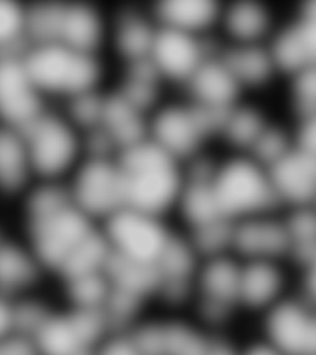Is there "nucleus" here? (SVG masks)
Wrapping results in <instances>:
<instances>
[{
    "instance_id": "nucleus-1",
    "label": "nucleus",
    "mask_w": 316,
    "mask_h": 355,
    "mask_svg": "<svg viewBox=\"0 0 316 355\" xmlns=\"http://www.w3.org/2000/svg\"><path fill=\"white\" fill-rule=\"evenodd\" d=\"M125 206L172 220L184 183V164L147 136L117 155Z\"/></svg>"
},
{
    "instance_id": "nucleus-2",
    "label": "nucleus",
    "mask_w": 316,
    "mask_h": 355,
    "mask_svg": "<svg viewBox=\"0 0 316 355\" xmlns=\"http://www.w3.org/2000/svg\"><path fill=\"white\" fill-rule=\"evenodd\" d=\"M22 58L33 84L50 105H61L106 87L104 55L44 44L28 46Z\"/></svg>"
},
{
    "instance_id": "nucleus-3",
    "label": "nucleus",
    "mask_w": 316,
    "mask_h": 355,
    "mask_svg": "<svg viewBox=\"0 0 316 355\" xmlns=\"http://www.w3.org/2000/svg\"><path fill=\"white\" fill-rule=\"evenodd\" d=\"M240 269L241 261L233 253L200 261L187 312L213 336L247 328L240 311Z\"/></svg>"
},
{
    "instance_id": "nucleus-4",
    "label": "nucleus",
    "mask_w": 316,
    "mask_h": 355,
    "mask_svg": "<svg viewBox=\"0 0 316 355\" xmlns=\"http://www.w3.org/2000/svg\"><path fill=\"white\" fill-rule=\"evenodd\" d=\"M38 180L67 182L85 155L84 135L56 105L20 131Z\"/></svg>"
},
{
    "instance_id": "nucleus-5",
    "label": "nucleus",
    "mask_w": 316,
    "mask_h": 355,
    "mask_svg": "<svg viewBox=\"0 0 316 355\" xmlns=\"http://www.w3.org/2000/svg\"><path fill=\"white\" fill-rule=\"evenodd\" d=\"M213 187L222 215L230 221L282 210L268 168L244 153L217 161Z\"/></svg>"
},
{
    "instance_id": "nucleus-6",
    "label": "nucleus",
    "mask_w": 316,
    "mask_h": 355,
    "mask_svg": "<svg viewBox=\"0 0 316 355\" xmlns=\"http://www.w3.org/2000/svg\"><path fill=\"white\" fill-rule=\"evenodd\" d=\"M224 115L204 110L185 98L162 101L150 115L147 136L185 164L206 153V144L217 139Z\"/></svg>"
},
{
    "instance_id": "nucleus-7",
    "label": "nucleus",
    "mask_w": 316,
    "mask_h": 355,
    "mask_svg": "<svg viewBox=\"0 0 316 355\" xmlns=\"http://www.w3.org/2000/svg\"><path fill=\"white\" fill-rule=\"evenodd\" d=\"M14 225L46 266L52 282L67 258L100 226L73 200L42 215L14 220Z\"/></svg>"
},
{
    "instance_id": "nucleus-8",
    "label": "nucleus",
    "mask_w": 316,
    "mask_h": 355,
    "mask_svg": "<svg viewBox=\"0 0 316 355\" xmlns=\"http://www.w3.org/2000/svg\"><path fill=\"white\" fill-rule=\"evenodd\" d=\"M111 254L156 266L176 232L172 220L122 207L100 223Z\"/></svg>"
},
{
    "instance_id": "nucleus-9",
    "label": "nucleus",
    "mask_w": 316,
    "mask_h": 355,
    "mask_svg": "<svg viewBox=\"0 0 316 355\" xmlns=\"http://www.w3.org/2000/svg\"><path fill=\"white\" fill-rule=\"evenodd\" d=\"M74 205L97 223L125 207V182L117 155H84L67 179Z\"/></svg>"
},
{
    "instance_id": "nucleus-10",
    "label": "nucleus",
    "mask_w": 316,
    "mask_h": 355,
    "mask_svg": "<svg viewBox=\"0 0 316 355\" xmlns=\"http://www.w3.org/2000/svg\"><path fill=\"white\" fill-rule=\"evenodd\" d=\"M110 329L104 311L79 310L60 301L30 339L38 355H89Z\"/></svg>"
},
{
    "instance_id": "nucleus-11",
    "label": "nucleus",
    "mask_w": 316,
    "mask_h": 355,
    "mask_svg": "<svg viewBox=\"0 0 316 355\" xmlns=\"http://www.w3.org/2000/svg\"><path fill=\"white\" fill-rule=\"evenodd\" d=\"M298 288V270L290 261H241L239 304L244 326L252 327Z\"/></svg>"
},
{
    "instance_id": "nucleus-12",
    "label": "nucleus",
    "mask_w": 316,
    "mask_h": 355,
    "mask_svg": "<svg viewBox=\"0 0 316 355\" xmlns=\"http://www.w3.org/2000/svg\"><path fill=\"white\" fill-rule=\"evenodd\" d=\"M252 327L287 355H316V304L299 288Z\"/></svg>"
},
{
    "instance_id": "nucleus-13",
    "label": "nucleus",
    "mask_w": 316,
    "mask_h": 355,
    "mask_svg": "<svg viewBox=\"0 0 316 355\" xmlns=\"http://www.w3.org/2000/svg\"><path fill=\"white\" fill-rule=\"evenodd\" d=\"M217 46L210 37L158 25L149 60L165 84L183 88Z\"/></svg>"
},
{
    "instance_id": "nucleus-14",
    "label": "nucleus",
    "mask_w": 316,
    "mask_h": 355,
    "mask_svg": "<svg viewBox=\"0 0 316 355\" xmlns=\"http://www.w3.org/2000/svg\"><path fill=\"white\" fill-rule=\"evenodd\" d=\"M22 53L0 55V128L17 131L50 106L30 78Z\"/></svg>"
},
{
    "instance_id": "nucleus-15",
    "label": "nucleus",
    "mask_w": 316,
    "mask_h": 355,
    "mask_svg": "<svg viewBox=\"0 0 316 355\" xmlns=\"http://www.w3.org/2000/svg\"><path fill=\"white\" fill-rule=\"evenodd\" d=\"M231 253L240 261H290V243L283 210L233 222Z\"/></svg>"
},
{
    "instance_id": "nucleus-16",
    "label": "nucleus",
    "mask_w": 316,
    "mask_h": 355,
    "mask_svg": "<svg viewBox=\"0 0 316 355\" xmlns=\"http://www.w3.org/2000/svg\"><path fill=\"white\" fill-rule=\"evenodd\" d=\"M52 286L50 272L15 227L0 242V294L17 301Z\"/></svg>"
},
{
    "instance_id": "nucleus-17",
    "label": "nucleus",
    "mask_w": 316,
    "mask_h": 355,
    "mask_svg": "<svg viewBox=\"0 0 316 355\" xmlns=\"http://www.w3.org/2000/svg\"><path fill=\"white\" fill-rule=\"evenodd\" d=\"M268 47L282 76L316 64V0L301 4L288 22L278 25Z\"/></svg>"
},
{
    "instance_id": "nucleus-18",
    "label": "nucleus",
    "mask_w": 316,
    "mask_h": 355,
    "mask_svg": "<svg viewBox=\"0 0 316 355\" xmlns=\"http://www.w3.org/2000/svg\"><path fill=\"white\" fill-rule=\"evenodd\" d=\"M158 24L151 12L135 6H120L109 14L108 44L124 64L149 60Z\"/></svg>"
},
{
    "instance_id": "nucleus-19",
    "label": "nucleus",
    "mask_w": 316,
    "mask_h": 355,
    "mask_svg": "<svg viewBox=\"0 0 316 355\" xmlns=\"http://www.w3.org/2000/svg\"><path fill=\"white\" fill-rule=\"evenodd\" d=\"M184 98L204 110L224 115L242 99L244 90L219 53V44L183 87Z\"/></svg>"
},
{
    "instance_id": "nucleus-20",
    "label": "nucleus",
    "mask_w": 316,
    "mask_h": 355,
    "mask_svg": "<svg viewBox=\"0 0 316 355\" xmlns=\"http://www.w3.org/2000/svg\"><path fill=\"white\" fill-rule=\"evenodd\" d=\"M109 14L84 1H62L57 42L74 50L104 55Z\"/></svg>"
},
{
    "instance_id": "nucleus-21",
    "label": "nucleus",
    "mask_w": 316,
    "mask_h": 355,
    "mask_svg": "<svg viewBox=\"0 0 316 355\" xmlns=\"http://www.w3.org/2000/svg\"><path fill=\"white\" fill-rule=\"evenodd\" d=\"M268 172L282 210L315 204L316 158L294 146Z\"/></svg>"
},
{
    "instance_id": "nucleus-22",
    "label": "nucleus",
    "mask_w": 316,
    "mask_h": 355,
    "mask_svg": "<svg viewBox=\"0 0 316 355\" xmlns=\"http://www.w3.org/2000/svg\"><path fill=\"white\" fill-rule=\"evenodd\" d=\"M219 28L225 37L222 44H268L277 25L272 11L265 4L240 0L222 6Z\"/></svg>"
},
{
    "instance_id": "nucleus-23",
    "label": "nucleus",
    "mask_w": 316,
    "mask_h": 355,
    "mask_svg": "<svg viewBox=\"0 0 316 355\" xmlns=\"http://www.w3.org/2000/svg\"><path fill=\"white\" fill-rule=\"evenodd\" d=\"M36 180L22 132L0 128V201L17 205Z\"/></svg>"
},
{
    "instance_id": "nucleus-24",
    "label": "nucleus",
    "mask_w": 316,
    "mask_h": 355,
    "mask_svg": "<svg viewBox=\"0 0 316 355\" xmlns=\"http://www.w3.org/2000/svg\"><path fill=\"white\" fill-rule=\"evenodd\" d=\"M219 53L244 93L266 88L281 74L268 44H222Z\"/></svg>"
},
{
    "instance_id": "nucleus-25",
    "label": "nucleus",
    "mask_w": 316,
    "mask_h": 355,
    "mask_svg": "<svg viewBox=\"0 0 316 355\" xmlns=\"http://www.w3.org/2000/svg\"><path fill=\"white\" fill-rule=\"evenodd\" d=\"M222 6L211 0H162L151 8L158 25L210 37L219 28Z\"/></svg>"
},
{
    "instance_id": "nucleus-26",
    "label": "nucleus",
    "mask_w": 316,
    "mask_h": 355,
    "mask_svg": "<svg viewBox=\"0 0 316 355\" xmlns=\"http://www.w3.org/2000/svg\"><path fill=\"white\" fill-rule=\"evenodd\" d=\"M149 119L147 114L131 105L114 89L106 88L98 128L109 139L117 155L147 137Z\"/></svg>"
},
{
    "instance_id": "nucleus-27",
    "label": "nucleus",
    "mask_w": 316,
    "mask_h": 355,
    "mask_svg": "<svg viewBox=\"0 0 316 355\" xmlns=\"http://www.w3.org/2000/svg\"><path fill=\"white\" fill-rule=\"evenodd\" d=\"M271 121L258 106L241 100L225 112L217 139L228 144L231 153L246 155Z\"/></svg>"
},
{
    "instance_id": "nucleus-28",
    "label": "nucleus",
    "mask_w": 316,
    "mask_h": 355,
    "mask_svg": "<svg viewBox=\"0 0 316 355\" xmlns=\"http://www.w3.org/2000/svg\"><path fill=\"white\" fill-rule=\"evenodd\" d=\"M290 243V263L297 270L306 266L316 253V206L283 210Z\"/></svg>"
},
{
    "instance_id": "nucleus-29",
    "label": "nucleus",
    "mask_w": 316,
    "mask_h": 355,
    "mask_svg": "<svg viewBox=\"0 0 316 355\" xmlns=\"http://www.w3.org/2000/svg\"><path fill=\"white\" fill-rule=\"evenodd\" d=\"M26 47V4L0 0V55L22 53Z\"/></svg>"
},
{
    "instance_id": "nucleus-30",
    "label": "nucleus",
    "mask_w": 316,
    "mask_h": 355,
    "mask_svg": "<svg viewBox=\"0 0 316 355\" xmlns=\"http://www.w3.org/2000/svg\"><path fill=\"white\" fill-rule=\"evenodd\" d=\"M293 148L294 139L292 128H284L281 123L271 121L246 155L261 163L262 166L271 168Z\"/></svg>"
},
{
    "instance_id": "nucleus-31",
    "label": "nucleus",
    "mask_w": 316,
    "mask_h": 355,
    "mask_svg": "<svg viewBox=\"0 0 316 355\" xmlns=\"http://www.w3.org/2000/svg\"><path fill=\"white\" fill-rule=\"evenodd\" d=\"M288 100L295 120L316 114V64L288 76Z\"/></svg>"
},
{
    "instance_id": "nucleus-32",
    "label": "nucleus",
    "mask_w": 316,
    "mask_h": 355,
    "mask_svg": "<svg viewBox=\"0 0 316 355\" xmlns=\"http://www.w3.org/2000/svg\"><path fill=\"white\" fill-rule=\"evenodd\" d=\"M89 355H144L128 328H113Z\"/></svg>"
},
{
    "instance_id": "nucleus-33",
    "label": "nucleus",
    "mask_w": 316,
    "mask_h": 355,
    "mask_svg": "<svg viewBox=\"0 0 316 355\" xmlns=\"http://www.w3.org/2000/svg\"><path fill=\"white\" fill-rule=\"evenodd\" d=\"M239 355H287L256 328H244L239 336Z\"/></svg>"
},
{
    "instance_id": "nucleus-34",
    "label": "nucleus",
    "mask_w": 316,
    "mask_h": 355,
    "mask_svg": "<svg viewBox=\"0 0 316 355\" xmlns=\"http://www.w3.org/2000/svg\"><path fill=\"white\" fill-rule=\"evenodd\" d=\"M292 133L295 147L316 158V114L297 119Z\"/></svg>"
},
{
    "instance_id": "nucleus-35",
    "label": "nucleus",
    "mask_w": 316,
    "mask_h": 355,
    "mask_svg": "<svg viewBox=\"0 0 316 355\" xmlns=\"http://www.w3.org/2000/svg\"><path fill=\"white\" fill-rule=\"evenodd\" d=\"M0 355H38L33 340L20 332L0 339Z\"/></svg>"
},
{
    "instance_id": "nucleus-36",
    "label": "nucleus",
    "mask_w": 316,
    "mask_h": 355,
    "mask_svg": "<svg viewBox=\"0 0 316 355\" xmlns=\"http://www.w3.org/2000/svg\"><path fill=\"white\" fill-rule=\"evenodd\" d=\"M240 333L214 334L204 355H239Z\"/></svg>"
},
{
    "instance_id": "nucleus-37",
    "label": "nucleus",
    "mask_w": 316,
    "mask_h": 355,
    "mask_svg": "<svg viewBox=\"0 0 316 355\" xmlns=\"http://www.w3.org/2000/svg\"><path fill=\"white\" fill-rule=\"evenodd\" d=\"M15 332H17L15 301L0 294V339Z\"/></svg>"
}]
</instances>
